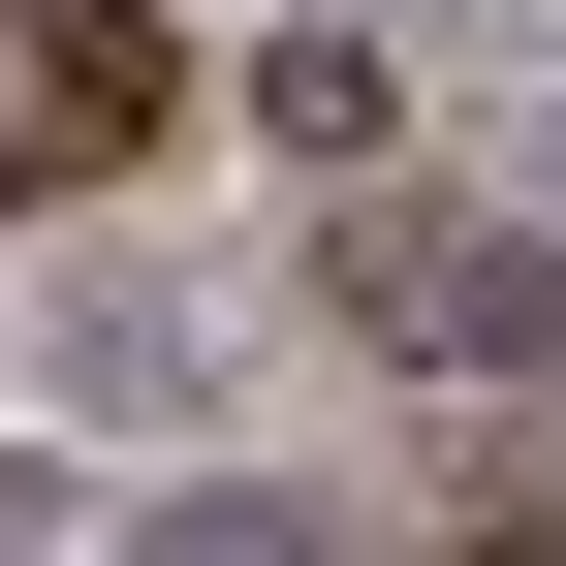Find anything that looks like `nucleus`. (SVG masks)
<instances>
[{"label":"nucleus","instance_id":"nucleus-1","mask_svg":"<svg viewBox=\"0 0 566 566\" xmlns=\"http://www.w3.org/2000/svg\"><path fill=\"white\" fill-rule=\"evenodd\" d=\"M346 315H378L409 378H566V221H504V189H378V221H346Z\"/></svg>","mask_w":566,"mask_h":566}]
</instances>
